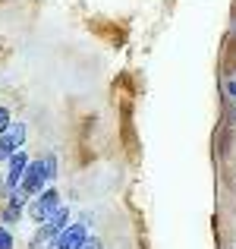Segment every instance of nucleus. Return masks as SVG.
<instances>
[{"label":"nucleus","mask_w":236,"mask_h":249,"mask_svg":"<svg viewBox=\"0 0 236 249\" xmlns=\"http://www.w3.org/2000/svg\"><path fill=\"white\" fill-rule=\"evenodd\" d=\"M29 161H32V155L25 152V145H22V148H16V152L6 158V177H3L6 193L19 189V180H22V170H25V164H29Z\"/></svg>","instance_id":"423d86ee"},{"label":"nucleus","mask_w":236,"mask_h":249,"mask_svg":"<svg viewBox=\"0 0 236 249\" xmlns=\"http://www.w3.org/2000/svg\"><path fill=\"white\" fill-rule=\"evenodd\" d=\"M233 120H236V104H233Z\"/></svg>","instance_id":"ddd939ff"},{"label":"nucleus","mask_w":236,"mask_h":249,"mask_svg":"<svg viewBox=\"0 0 236 249\" xmlns=\"http://www.w3.org/2000/svg\"><path fill=\"white\" fill-rule=\"evenodd\" d=\"M60 205H63V193L54 186V183H48L38 196H32V199H29V205H25V218L38 227V224H44V221H48Z\"/></svg>","instance_id":"f257e3e1"},{"label":"nucleus","mask_w":236,"mask_h":249,"mask_svg":"<svg viewBox=\"0 0 236 249\" xmlns=\"http://www.w3.org/2000/svg\"><path fill=\"white\" fill-rule=\"evenodd\" d=\"M25 205H29V199H25L19 189H13V193L3 196V205H0V224H6L13 231V227L22 224L25 218Z\"/></svg>","instance_id":"20e7f679"},{"label":"nucleus","mask_w":236,"mask_h":249,"mask_svg":"<svg viewBox=\"0 0 236 249\" xmlns=\"http://www.w3.org/2000/svg\"><path fill=\"white\" fill-rule=\"evenodd\" d=\"M88 233H91L88 224H82V221H69V224L54 237V243L60 246V249H82V243H85Z\"/></svg>","instance_id":"0eeeda50"},{"label":"nucleus","mask_w":236,"mask_h":249,"mask_svg":"<svg viewBox=\"0 0 236 249\" xmlns=\"http://www.w3.org/2000/svg\"><path fill=\"white\" fill-rule=\"evenodd\" d=\"M224 91H227V95H230L233 101H236V79H227V82H224Z\"/></svg>","instance_id":"f8f14e48"},{"label":"nucleus","mask_w":236,"mask_h":249,"mask_svg":"<svg viewBox=\"0 0 236 249\" xmlns=\"http://www.w3.org/2000/svg\"><path fill=\"white\" fill-rule=\"evenodd\" d=\"M25 136H29V126H25L22 120H19V123H10V129H6V133H0V164H6V158H10L16 148L25 145Z\"/></svg>","instance_id":"39448f33"},{"label":"nucleus","mask_w":236,"mask_h":249,"mask_svg":"<svg viewBox=\"0 0 236 249\" xmlns=\"http://www.w3.org/2000/svg\"><path fill=\"white\" fill-rule=\"evenodd\" d=\"M44 177H48V183H57V177H60V161H57V155H44Z\"/></svg>","instance_id":"6e6552de"},{"label":"nucleus","mask_w":236,"mask_h":249,"mask_svg":"<svg viewBox=\"0 0 236 249\" xmlns=\"http://www.w3.org/2000/svg\"><path fill=\"white\" fill-rule=\"evenodd\" d=\"M82 249H104V240L98 237V233H88V237H85V243H82Z\"/></svg>","instance_id":"9b49d317"},{"label":"nucleus","mask_w":236,"mask_h":249,"mask_svg":"<svg viewBox=\"0 0 236 249\" xmlns=\"http://www.w3.org/2000/svg\"><path fill=\"white\" fill-rule=\"evenodd\" d=\"M44 186H48V177H44V161L41 158H32L29 164H25V170H22L19 193H22L25 199H32V196H38Z\"/></svg>","instance_id":"7ed1b4c3"},{"label":"nucleus","mask_w":236,"mask_h":249,"mask_svg":"<svg viewBox=\"0 0 236 249\" xmlns=\"http://www.w3.org/2000/svg\"><path fill=\"white\" fill-rule=\"evenodd\" d=\"M10 123H13L10 107H6V104H0V133H6V129H10Z\"/></svg>","instance_id":"9d476101"},{"label":"nucleus","mask_w":236,"mask_h":249,"mask_svg":"<svg viewBox=\"0 0 236 249\" xmlns=\"http://www.w3.org/2000/svg\"><path fill=\"white\" fill-rule=\"evenodd\" d=\"M69 221H73V208H69V205H60V208H57V212L51 214L48 221H44V224H38V227H35V237H32V246L38 249V246L51 243V240H54L57 233H60L63 227L69 224Z\"/></svg>","instance_id":"f03ea898"},{"label":"nucleus","mask_w":236,"mask_h":249,"mask_svg":"<svg viewBox=\"0 0 236 249\" xmlns=\"http://www.w3.org/2000/svg\"><path fill=\"white\" fill-rule=\"evenodd\" d=\"M0 249H16V237L6 224H0Z\"/></svg>","instance_id":"1a4fd4ad"}]
</instances>
